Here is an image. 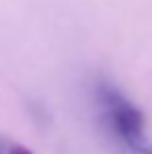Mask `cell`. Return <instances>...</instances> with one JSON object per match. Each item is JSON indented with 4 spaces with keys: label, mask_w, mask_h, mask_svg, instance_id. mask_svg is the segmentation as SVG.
<instances>
[{
    "label": "cell",
    "mask_w": 152,
    "mask_h": 154,
    "mask_svg": "<svg viewBox=\"0 0 152 154\" xmlns=\"http://www.w3.org/2000/svg\"><path fill=\"white\" fill-rule=\"evenodd\" d=\"M94 96L106 133L129 154H152L142 112L110 83H98Z\"/></svg>",
    "instance_id": "6da1fadb"
},
{
    "label": "cell",
    "mask_w": 152,
    "mask_h": 154,
    "mask_svg": "<svg viewBox=\"0 0 152 154\" xmlns=\"http://www.w3.org/2000/svg\"><path fill=\"white\" fill-rule=\"evenodd\" d=\"M6 154H31V152H29L27 148H23V146H13Z\"/></svg>",
    "instance_id": "7a4b0ae2"
},
{
    "label": "cell",
    "mask_w": 152,
    "mask_h": 154,
    "mask_svg": "<svg viewBox=\"0 0 152 154\" xmlns=\"http://www.w3.org/2000/svg\"><path fill=\"white\" fill-rule=\"evenodd\" d=\"M0 154H6V152H4V148H2V144H0Z\"/></svg>",
    "instance_id": "3957f363"
}]
</instances>
